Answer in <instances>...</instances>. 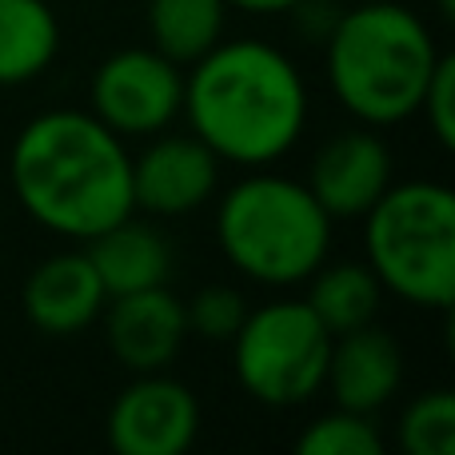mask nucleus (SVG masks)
<instances>
[{
    "label": "nucleus",
    "mask_w": 455,
    "mask_h": 455,
    "mask_svg": "<svg viewBox=\"0 0 455 455\" xmlns=\"http://www.w3.org/2000/svg\"><path fill=\"white\" fill-rule=\"evenodd\" d=\"M8 180L32 224L60 240H92L136 212L132 152L88 108L32 116L8 152Z\"/></svg>",
    "instance_id": "f257e3e1"
},
{
    "label": "nucleus",
    "mask_w": 455,
    "mask_h": 455,
    "mask_svg": "<svg viewBox=\"0 0 455 455\" xmlns=\"http://www.w3.org/2000/svg\"><path fill=\"white\" fill-rule=\"evenodd\" d=\"M355 4H368V0H355Z\"/></svg>",
    "instance_id": "b1692460"
},
{
    "label": "nucleus",
    "mask_w": 455,
    "mask_h": 455,
    "mask_svg": "<svg viewBox=\"0 0 455 455\" xmlns=\"http://www.w3.org/2000/svg\"><path fill=\"white\" fill-rule=\"evenodd\" d=\"M435 8H440L443 20H455V0H435Z\"/></svg>",
    "instance_id": "5701e85b"
},
{
    "label": "nucleus",
    "mask_w": 455,
    "mask_h": 455,
    "mask_svg": "<svg viewBox=\"0 0 455 455\" xmlns=\"http://www.w3.org/2000/svg\"><path fill=\"white\" fill-rule=\"evenodd\" d=\"M180 116L228 164L267 168L304 136V72L267 40H220L184 72Z\"/></svg>",
    "instance_id": "f03ea898"
},
{
    "label": "nucleus",
    "mask_w": 455,
    "mask_h": 455,
    "mask_svg": "<svg viewBox=\"0 0 455 455\" xmlns=\"http://www.w3.org/2000/svg\"><path fill=\"white\" fill-rule=\"evenodd\" d=\"M224 160L192 132H156L132 156V204L148 216H188L220 188Z\"/></svg>",
    "instance_id": "1a4fd4ad"
},
{
    "label": "nucleus",
    "mask_w": 455,
    "mask_h": 455,
    "mask_svg": "<svg viewBox=\"0 0 455 455\" xmlns=\"http://www.w3.org/2000/svg\"><path fill=\"white\" fill-rule=\"evenodd\" d=\"M216 243L240 275L264 288H296L328 259L331 216L304 180L251 172L216 204Z\"/></svg>",
    "instance_id": "20e7f679"
},
{
    "label": "nucleus",
    "mask_w": 455,
    "mask_h": 455,
    "mask_svg": "<svg viewBox=\"0 0 455 455\" xmlns=\"http://www.w3.org/2000/svg\"><path fill=\"white\" fill-rule=\"evenodd\" d=\"M108 291H104L100 275H96L92 259L84 248L52 251L28 272L20 288V307L24 320L52 339H68L88 331L100 320Z\"/></svg>",
    "instance_id": "9b49d317"
},
{
    "label": "nucleus",
    "mask_w": 455,
    "mask_h": 455,
    "mask_svg": "<svg viewBox=\"0 0 455 455\" xmlns=\"http://www.w3.org/2000/svg\"><path fill=\"white\" fill-rule=\"evenodd\" d=\"M200 435V403L184 379L144 371L112 400L108 443L120 455H184Z\"/></svg>",
    "instance_id": "6e6552de"
},
{
    "label": "nucleus",
    "mask_w": 455,
    "mask_h": 455,
    "mask_svg": "<svg viewBox=\"0 0 455 455\" xmlns=\"http://www.w3.org/2000/svg\"><path fill=\"white\" fill-rule=\"evenodd\" d=\"M232 371L264 408H299L323 392L331 331L304 299H267L243 315L232 339Z\"/></svg>",
    "instance_id": "423d86ee"
},
{
    "label": "nucleus",
    "mask_w": 455,
    "mask_h": 455,
    "mask_svg": "<svg viewBox=\"0 0 455 455\" xmlns=\"http://www.w3.org/2000/svg\"><path fill=\"white\" fill-rule=\"evenodd\" d=\"M427 128H432L435 144L440 148H455V56L443 52L435 64L432 80L424 88V100H419Z\"/></svg>",
    "instance_id": "412c9836"
},
{
    "label": "nucleus",
    "mask_w": 455,
    "mask_h": 455,
    "mask_svg": "<svg viewBox=\"0 0 455 455\" xmlns=\"http://www.w3.org/2000/svg\"><path fill=\"white\" fill-rule=\"evenodd\" d=\"M400 384H403V347L395 336L376 328V320L331 336L323 387L331 392L336 408L376 416L379 408H387L395 400Z\"/></svg>",
    "instance_id": "ddd939ff"
},
{
    "label": "nucleus",
    "mask_w": 455,
    "mask_h": 455,
    "mask_svg": "<svg viewBox=\"0 0 455 455\" xmlns=\"http://www.w3.org/2000/svg\"><path fill=\"white\" fill-rule=\"evenodd\" d=\"M307 296L304 304L315 312V320L339 336V331H352L360 323H371L379 312V299H384V288H379L376 272L368 267V259H339V264H328L323 259L312 275H307Z\"/></svg>",
    "instance_id": "dca6fc26"
},
{
    "label": "nucleus",
    "mask_w": 455,
    "mask_h": 455,
    "mask_svg": "<svg viewBox=\"0 0 455 455\" xmlns=\"http://www.w3.org/2000/svg\"><path fill=\"white\" fill-rule=\"evenodd\" d=\"M60 52V20L48 0H0V88L44 76Z\"/></svg>",
    "instance_id": "2eb2a0df"
},
{
    "label": "nucleus",
    "mask_w": 455,
    "mask_h": 455,
    "mask_svg": "<svg viewBox=\"0 0 455 455\" xmlns=\"http://www.w3.org/2000/svg\"><path fill=\"white\" fill-rule=\"evenodd\" d=\"M363 251L379 288L424 312L455 307V196L440 180H403L363 212Z\"/></svg>",
    "instance_id": "39448f33"
},
{
    "label": "nucleus",
    "mask_w": 455,
    "mask_h": 455,
    "mask_svg": "<svg viewBox=\"0 0 455 455\" xmlns=\"http://www.w3.org/2000/svg\"><path fill=\"white\" fill-rule=\"evenodd\" d=\"M84 251L108 296L160 288L172 275V243L160 235L156 224L136 220V212L84 240Z\"/></svg>",
    "instance_id": "4468645a"
},
{
    "label": "nucleus",
    "mask_w": 455,
    "mask_h": 455,
    "mask_svg": "<svg viewBox=\"0 0 455 455\" xmlns=\"http://www.w3.org/2000/svg\"><path fill=\"white\" fill-rule=\"evenodd\" d=\"M440 56L424 16L400 0L352 4L323 36L331 92L347 116L368 128H392L416 116Z\"/></svg>",
    "instance_id": "7ed1b4c3"
},
{
    "label": "nucleus",
    "mask_w": 455,
    "mask_h": 455,
    "mask_svg": "<svg viewBox=\"0 0 455 455\" xmlns=\"http://www.w3.org/2000/svg\"><path fill=\"white\" fill-rule=\"evenodd\" d=\"M248 304L235 288L228 283H208L184 304V320H188V336H200L208 344H228L240 331Z\"/></svg>",
    "instance_id": "aec40b11"
},
{
    "label": "nucleus",
    "mask_w": 455,
    "mask_h": 455,
    "mask_svg": "<svg viewBox=\"0 0 455 455\" xmlns=\"http://www.w3.org/2000/svg\"><path fill=\"white\" fill-rule=\"evenodd\" d=\"M100 315H104V336H108L112 355L132 376L168 371V363L180 355L184 339H188L184 299H176L168 291V283L128 291V296H108Z\"/></svg>",
    "instance_id": "f8f14e48"
},
{
    "label": "nucleus",
    "mask_w": 455,
    "mask_h": 455,
    "mask_svg": "<svg viewBox=\"0 0 455 455\" xmlns=\"http://www.w3.org/2000/svg\"><path fill=\"white\" fill-rule=\"evenodd\" d=\"M395 180L392 148L384 144L379 128H347L320 144L307 172V192L320 200L331 220H360Z\"/></svg>",
    "instance_id": "9d476101"
},
{
    "label": "nucleus",
    "mask_w": 455,
    "mask_h": 455,
    "mask_svg": "<svg viewBox=\"0 0 455 455\" xmlns=\"http://www.w3.org/2000/svg\"><path fill=\"white\" fill-rule=\"evenodd\" d=\"M307 0H228V8H240L251 16H280V12H296Z\"/></svg>",
    "instance_id": "4be33fe9"
},
{
    "label": "nucleus",
    "mask_w": 455,
    "mask_h": 455,
    "mask_svg": "<svg viewBox=\"0 0 455 455\" xmlns=\"http://www.w3.org/2000/svg\"><path fill=\"white\" fill-rule=\"evenodd\" d=\"M296 451L299 455H379L384 451V432L363 411L331 408L323 416H315L296 435Z\"/></svg>",
    "instance_id": "a211bd4d"
},
{
    "label": "nucleus",
    "mask_w": 455,
    "mask_h": 455,
    "mask_svg": "<svg viewBox=\"0 0 455 455\" xmlns=\"http://www.w3.org/2000/svg\"><path fill=\"white\" fill-rule=\"evenodd\" d=\"M400 448L408 455H455V395L448 387H432L403 408Z\"/></svg>",
    "instance_id": "6ab92c4d"
},
{
    "label": "nucleus",
    "mask_w": 455,
    "mask_h": 455,
    "mask_svg": "<svg viewBox=\"0 0 455 455\" xmlns=\"http://www.w3.org/2000/svg\"><path fill=\"white\" fill-rule=\"evenodd\" d=\"M88 112L124 140L164 132L184 112V68L152 44L116 48L88 80Z\"/></svg>",
    "instance_id": "0eeeda50"
},
{
    "label": "nucleus",
    "mask_w": 455,
    "mask_h": 455,
    "mask_svg": "<svg viewBox=\"0 0 455 455\" xmlns=\"http://www.w3.org/2000/svg\"><path fill=\"white\" fill-rule=\"evenodd\" d=\"M228 28V0H148V40L156 52L188 68L216 48Z\"/></svg>",
    "instance_id": "f3484780"
}]
</instances>
